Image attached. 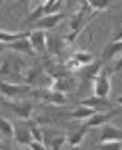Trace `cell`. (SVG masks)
Segmentation results:
<instances>
[{"instance_id": "6da1fadb", "label": "cell", "mask_w": 122, "mask_h": 150, "mask_svg": "<svg viewBox=\"0 0 122 150\" xmlns=\"http://www.w3.org/2000/svg\"><path fill=\"white\" fill-rule=\"evenodd\" d=\"M112 71L111 67H103L99 74L92 79L93 96L103 98H109L112 92Z\"/></svg>"}, {"instance_id": "7a4b0ae2", "label": "cell", "mask_w": 122, "mask_h": 150, "mask_svg": "<svg viewBox=\"0 0 122 150\" xmlns=\"http://www.w3.org/2000/svg\"><path fill=\"white\" fill-rule=\"evenodd\" d=\"M61 7H62V1H60V0H47V1L39 3L38 7L34 8L33 12L29 14L27 22L34 23L40 18L46 17V16L61 13Z\"/></svg>"}, {"instance_id": "3957f363", "label": "cell", "mask_w": 122, "mask_h": 150, "mask_svg": "<svg viewBox=\"0 0 122 150\" xmlns=\"http://www.w3.org/2000/svg\"><path fill=\"white\" fill-rule=\"evenodd\" d=\"M88 11H90L88 4H87V1H84V3H81L79 9L73 14L71 21H70V35L68 36V40L70 43L73 40H76V38L79 35L82 29L87 25L86 17H87V12Z\"/></svg>"}, {"instance_id": "277c9868", "label": "cell", "mask_w": 122, "mask_h": 150, "mask_svg": "<svg viewBox=\"0 0 122 150\" xmlns=\"http://www.w3.org/2000/svg\"><path fill=\"white\" fill-rule=\"evenodd\" d=\"M121 110L118 109H112V110H107V111H96L93 115L88 118L87 120H84L83 126L86 128H98V127H103L104 124L111 123L117 115L121 114Z\"/></svg>"}, {"instance_id": "5b68a950", "label": "cell", "mask_w": 122, "mask_h": 150, "mask_svg": "<svg viewBox=\"0 0 122 150\" xmlns=\"http://www.w3.org/2000/svg\"><path fill=\"white\" fill-rule=\"evenodd\" d=\"M33 89L30 84H17V83H9L5 80L0 79V95L8 100H14L20 96L27 93Z\"/></svg>"}, {"instance_id": "8992f818", "label": "cell", "mask_w": 122, "mask_h": 150, "mask_svg": "<svg viewBox=\"0 0 122 150\" xmlns=\"http://www.w3.org/2000/svg\"><path fill=\"white\" fill-rule=\"evenodd\" d=\"M13 139L16 140V142L22 146L30 145L33 142V136H31L27 120L20 119L13 123Z\"/></svg>"}, {"instance_id": "52a82bcc", "label": "cell", "mask_w": 122, "mask_h": 150, "mask_svg": "<svg viewBox=\"0 0 122 150\" xmlns=\"http://www.w3.org/2000/svg\"><path fill=\"white\" fill-rule=\"evenodd\" d=\"M105 142H122V128L113 123H107L101 127L99 144Z\"/></svg>"}, {"instance_id": "ba28073f", "label": "cell", "mask_w": 122, "mask_h": 150, "mask_svg": "<svg viewBox=\"0 0 122 150\" xmlns=\"http://www.w3.org/2000/svg\"><path fill=\"white\" fill-rule=\"evenodd\" d=\"M64 13H57V14H51V16H46V17L40 18L36 22L33 23V30H40V31H48L55 29L56 26H59V23L64 20Z\"/></svg>"}, {"instance_id": "9c48e42d", "label": "cell", "mask_w": 122, "mask_h": 150, "mask_svg": "<svg viewBox=\"0 0 122 150\" xmlns=\"http://www.w3.org/2000/svg\"><path fill=\"white\" fill-rule=\"evenodd\" d=\"M30 45L35 53H44L47 51V33L40 30H31L29 31L27 36Z\"/></svg>"}, {"instance_id": "30bf717a", "label": "cell", "mask_w": 122, "mask_h": 150, "mask_svg": "<svg viewBox=\"0 0 122 150\" xmlns=\"http://www.w3.org/2000/svg\"><path fill=\"white\" fill-rule=\"evenodd\" d=\"M79 105L90 108L95 111H107V109L112 108V102L109 101V98H103V97H96V96H91L79 101Z\"/></svg>"}, {"instance_id": "8fae6325", "label": "cell", "mask_w": 122, "mask_h": 150, "mask_svg": "<svg viewBox=\"0 0 122 150\" xmlns=\"http://www.w3.org/2000/svg\"><path fill=\"white\" fill-rule=\"evenodd\" d=\"M122 54V42H109L101 51V58L100 61L103 64L111 62Z\"/></svg>"}, {"instance_id": "7c38bea8", "label": "cell", "mask_w": 122, "mask_h": 150, "mask_svg": "<svg viewBox=\"0 0 122 150\" xmlns=\"http://www.w3.org/2000/svg\"><path fill=\"white\" fill-rule=\"evenodd\" d=\"M13 110L16 112V115L18 117V119L21 120H30L31 119V114H33L34 106L29 101H24V102H17L13 106Z\"/></svg>"}, {"instance_id": "4fadbf2b", "label": "cell", "mask_w": 122, "mask_h": 150, "mask_svg": "<svg viewBox=\"0 0 122 150\" xmlns=\"http://www.w3.org/2000/svg\"><path fill=\"white\" fill-rule=\"evenodd\" d=\"M74 86H76V83H74L73 79L66 78V76H61V78H57V79H55L54 82H52L51 91L65 93V92H69L70 89H73Z\"/></svg>"}, {"instance_id": "5bb4252c", "label": "cell", "mask_w": 122, "mask_h": 150, "mask_svg": "<svg viewBox=\"0 0 122 150\" xmlns=\"http://www.w3.org/2000/svg\"><path fill=\"white\" fill-rule=\"evenodd\" d=\"M5 47H8L9 49H12V51H14L17 53H22V54H27V56L35 54V52L33 51V48H31V45H30V42H29V39H27V36L24 38V39L17 40V42L12 43V44H9V45H5Z\"/></svg>"}, {"instance_id": "9a60e30c", "label": "cell", "mask_w": 122, "mask_h": 150, "mask_svg": "<svg viewBox=\"0 0 122 150\" xmlns=\"http://www.w3.org/2000/svg\"><path fill=\"white\" fill-rule=\"evenodd\" d=\"M26 36H29V31L27 33H12V31L0 30V44L9 45L12 43L17 42L20 39H24Z\"/></svg>"}, {"instance_id": "2e32d148", "label": "cell", "mask_w": 122, "mask_h": 150, "mask_svg": "<svg viewBox=\"0 0 122 150\" xmlns=\"http://www.w3.org/2000/svg\"><path fill=\"white\" fill-rule=\"evenodd\" d=\"M87 132H88V128H86L82 124L79 129L76 131L74 133H71V135H69L66 137V142L70 145V148H74V146H81V144H82L84 137H86Z\"/></svg>"}, {"instance_id": "e0dca14e", "label": "cell", "mask_w": 122, "mask_h": 150, "mask_svg": "<svg viewBox=\"0 0 122 150\" xmlns=\"http://www.w3.org/2000/svg\"><path fill=\"white\" fill-rule=\"evenodd\" d=\"M95 112L96 111L92 110V109L79 105L77 109H74L73 111L69 112V117L73 118V119H76V120H87L90 117H91V115L95 114Z\"/></svg>"}, {"instance_id": "ac0fdd59", "label": "cell", "mask_w": 122, "mask_h": 150, "mask_svg": "<svg viewBox=\"0 0 122 150\" xmlns=\"http://www.w3.org/2000/svg\"><path fill=\"white\" fill-rule=\"evenodd\" d=\"M73 58L74 61H77L81 67H86L88 65H91L92 62H95V57L91 52H87V51H78L73 54Z\"/></svg>"}, {"instance_id": "d6986e66", "label": "cell", "mask_w": 122, "mask_h": 150, "mask_svg": "<svg viewBox=\"0 0 122 150\" xmlns=\"http://www.w3.org/2000/svg\"><path fill=\"white\" fill-rule=\"evenodd\" d=\"M43 98L46 100L47 102H51L54 105H65L66 104V97L64 96V93L60 92H55V91H47V92L43 95Z\"/></svg>"}, {"instance_id": "ffe728a7", "label": "cell", "mask_w": 122, "mask_h": 150, "mask_svg": "<svg viewBox=\"0 0 122 150\" xmlns=\"http://www.w3.org/2000/svg\"><path fill=\"white\" fill-rule=\"evenodd\" d=\"M0 135L5 139H13V123L4 117H0Z\"/></svg>"}, {"instance_id": "44dd1931", "label": "cell", "mask_w": 122, "mask_h": 150, "mask_svg": "<svg viewBox=\"0 0 122 150\" xmlns=\"http://www.w3.org/2000/svg\"><path fill=\"white\" fill-rule=\"evenodd\" d=\"M87 4H88L90 11L95 12L96 14L98 12H103L109 9L111 1H108V0H91V1H87Z\"/></svg>"}, {"instance_id": "7402d4cb", "label": "cell", "mask_w": 122, "mask_h": 150, "mask_svg": "<svg viewBox=\"0 0 122 150\" xmlns=\"http://www.w3.org/2000/svg\"><path fill=\"white\" fill-rule=\"evenodd\" d=\"M27 123H29V127H30V132H31V136H33V141L43 144V132L40 131L39 126L31 119L27 120Z\"/></svg>"}, {"instance_id": "603a6c76", "label": "cell", "mask_w": 122, "mask_h": 150, "mask_svg": "<svg viewBox=\"0 0 122 150\" xmlns=\"http://www.w3.org/2000/svg\"><path fill=\"white\" fill-rule=\"evenodd\" d=\"M91 150H122V142H105L98 144Z\"/></svg>"}, {"instance_id": "cb8c5ba5", "label": "cell", "mask_w": 122, "mask_h": 150, "mask_svg": "<svg viewBox=\"0 0 122 150\" xmlns=\"http://www.w3.org/2000/svg\"><path fill=\"white\" fill-rule=\"evenodd\" d=\"M64 142H66V137H57V139H54L52 141V150H61Z\"/></svg>"}, {"instance_id": "d4e9b609", "label": "cell", "mask_w": 122, "mask_h": 150, "mask_svg": "<svg viewBox=\"0 0 122 150\" xmlns=\"http://www.w3.org/2000/svg\"><path fill=\"white\" fill-rule=\"evenodd\" d=\"M111 69H112V71H113V74H114V73H120V71H122V54H120L117 58H116L113 66H112Z\"/></svg>"}, {"instance_id": "484cf974", "label": "cell", "mask_w": 122, "mask_h": 150, "mask_svg": "<svg viewBox=\"0 0 122 150\" xmlns=\"http://www.w3.org/2000/svg\"><path fill=\"white\" fill-rule=\"evenodd\" d=\"M109 42H122V25L121 26H118L117 29L114 30L113 35H112Z\"/></svg>"}, {"instance_id": "4316f807", "label": "cell", "mask_w": 122, "mask_h": 150, "mask_svg": "<svg viewBox=\"0 0 122 150\" xmlns=\"http://www.w3.org/2000/svg\"><path fill=\"white\" fill-rule=\"evenodd\" d=\"M29 146H30V148L33 149V150H46L42 142H34V141H33V142H31Z\"/></svg>"}, {"instance_id": "83f0119b", "label": "cell", "mask_w": 122, "mask_h": 150, "mask_svg": "<svg viewBox=\"0 0 122 150\" xmlns=\"http://www.w3.org/2000/svg\"><path fill=\"white\" fill-rule=\"evenodd\" d=\"M0 150H9V146L0 139Z\"/></svg>"}, {"instance_id": "f1b7e54d", "label": "cell", "mask_w": 122, "mask_h": 150, "mask_svg": "<svg viewBox=\"0 0 122 150\" xmlns=\"http://www.w3.org/2000/svg\"><path fill=\"white\" fill-rule=\"evenodd\" d=\"M116 104L120 105V106H122V95H121V96H118V97L116 98Z\"/></svg>"}, {"instance_id": "f546056e", "label": "cell", "mask_w": 122, "mask_h": 150, "mask_svg": "<svg viewBox=\"0 0 122 150\" xmlns=\"http://www.w3.org/2000/svg\"><path fill=\"white\" fill-rule=\"evenodd\" d=\"M69 150H82V148L81 146H74V148H70Z\"/></svg>"}, {"instance_id": "4dcf8cb0", "label": "cell", "mask_w": 122, "mask_h": 150, "mask_svg": "<svg viewBox=\"0 0 122 150\" xmlns=\"http://www.w3.org/2000/svg\"><path fill=\"white\" fill-rule=\"evenodd\" d=\"M4 47H5V45H3V44H0V52H1V51H3V48H4Z\"/></svg>"}, {"instance_id": "1f68e13d", "label": "cell", "mask_w": 122, "mask_h": 150, "mask_svg": "<svg viewBox=\"0 0 122 150\" xmlns=\"http://www.w3.org/2000/svg\"><path fill=\"white\" fill-rule=\"evenodd\" d=\"M14 150H25L24 148H17V149H14Z\"/></svg>"}]
</instances>
